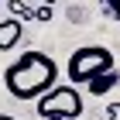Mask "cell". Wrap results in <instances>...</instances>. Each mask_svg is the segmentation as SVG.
<instances>
[{"instance_id": "277c9868", "label": "cell", "mask_w": 120, "mask_h": 120, "mask_svg": "<svg viewBox=\"0 0 120 120\" xmlns=\"http://www.w3.org/2000/svg\"><path fill=\"white\" fill-rule=\"evenodd\" d=\"M17 41H21V21H17V17L0 21V48L7 52V48H14Z\"/></svg>"}, {"instance_id": "52a82bcc", "label": "cell", "mask_w": 120, "mask_h": 120, "mask_svg": "<svg viewBox=\"0 0 120 120\" xmlns=\"http://www.w3.org/2000/svg\"><path fill=\"white\" fill-rule=\"evenodd\" d=\"M34 21H41V24H48V21H52V4H41V7L34 10Z\"/></svg>"}, {"instance_id": "3957f363", "label": "cell", "mask_w": 120, "mask_h": 120, "mask_svg": "<svg viewBox=\"0 0 120 120\" xmlns=\"http://www.w3.org/2000/svg\"><path fill=\"white\" fill-rule=\"evenodd\" d=\"M41 120H79L82 117V96L75 86H55L38 100Z\"/></svg>"}, {"instance_id": "7a4b0ae2", "label": "cell", "mask_w": 120, "mask_h": 120, "mask_svg": "<svg viewBox=\"0 0 120 120\" xmlns=\"http://www.w3.org/2000/svg\"><path fill=\"white\" fill-rule=\"evenodd\" d=\"M103 72H113V52H106L100 45H86L79 52H72V58H69V82L86 86Z\"/></svg>"}, {"instance_id": "6da1fadb", "label": "cell", "mask_w": 120, "mask_h": 120, "mask_svg": "<svg viewBox=\"0 0 120 120\" xmlns=\"http://www.w3.org/2000/svg\"><path fill=\"white\" fill-rule=\"evenodd\" d=\"M55 79H58V65L45 52H24L4 72V86L14 100H41L48 89H55Z\"/></svg>"}, {"instance_id": "5b68a950", "label": "cell", "mask_w": 120, "mask_h": 120, "mask_svg": "<svg viewBox=\"0 0 120 120\" xmlns=\"http://www.w3.org/2000/svg\"><path fill=\"white\" fill-rule=\"evenodd\" d=\"M117 82H120V75H117V69H113V72H103V75H96L93 82H86V89H89L93 96H103V93H110Z\"/></svg>"}, {"instance_id": "9c48e42d", "label": "cell", "mask_w": 120, "mask_h": 120, "mask_svg": "<svg viewBox=\"0 0 120 120\" xmlns=\"http://www.w3.org/2000/svg\"><path fill=\"white\" fill-rule=\"evenodd\" d=\"M106 120H120V103H110L106 106Z\"/></svg>"}, {"instance_id": "ba28073f", "label": "cell", "mask_w": 120, "mask_h": 120, "mask_svg": "<svg viewBox=\"0 0 120 120\" xmlns=\"http://www.w3.org/2000/svg\"><path fill=\"white\" fill-rule=\"evenodd\" d=\"M103 7H106V14H110V17H117L120 21V0H100Z\"/></svg>"}, {"instance_id": "8992f818", "label": "cell", "mask_w": 120, "mask_h": 120, "mask_svg": "<svg viewBox=\"0 0 120 120\" xmlns=\"http://www.w3.org/2000/svg\"><path fill=\"white\" fill-rule=\"evenodd\" d=\"M7 7H10V14H14V17H34V10H28V7H24V4H21V0H10V4H7Z\"/></svg>"}, {"instance_id": "8fae6325", "label": "cell", "mask_w": 120, "mask_h": 120, "mask_svg": "<svg viewBox=\"0 0 120 120\" xmlns=\"http://www.w3.org/2000/svg\"><path fill=\"white\" fill-rule=\"evenodd\" d=\"M45 4H55V0H45Z\"/></svg>"}, {"instance_id": "30bf717a", "label": "cell", "mask_w": 120, "mask_h": 120, "mask_svg": "<svg viewBox=\"0 0 120 120\" xmlns=\"http://www.w3.org/2000/svg\"><path fill=\"white\" fill-rule=\"evenodd\" d=\"M0 120H14V117H7V113H0Z\"/></svg>"}]
</instances>
